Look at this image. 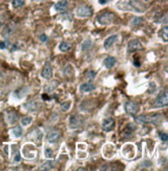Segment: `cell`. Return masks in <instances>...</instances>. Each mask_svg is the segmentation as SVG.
Wrapping results in <instances>:
<instances>
[{"instance_id": "cell-1", "label": "cell", "mask_w": 168, "mask_h": 171, "mask_svg": "<svg viewBox=\"0 0 168 171\" xmlns=\"http://www.w3.org/2000/svg\"><path fill=\"white\" fill-rule=\"evenodd\" d=\"M116 8L126 12L144 13L146 11V6L139 0H118L116 2Z\"/></svg>"}, {"instance_id": "cell-2", "label": "cell", "mask_w": 168, "mask_h": 171, "mask_svg": "<svg viewBox=\"0 0 168 171\" xmlns=\"http://www.w3.org/2000/svg\"><path fill=\"white\" fill-rule=\"evenodd\" d=\"M137 124H146V122H152V124H160L162 120V116L160 114L154 115H139L135 118Z\"/></svg>"}, {"instance_id": "cell-3", "label": "cell", "mask_w": 168, "mask_h": 171, "mask_svg": "<svg viewBox=\"0 0 168 171\" xmlns=\"http://www.w3.org/2000/svg\"><path fill=\"white\" fill-rule=\"evenodd\" d=\"M98 22L101 24V25H109L111 24L114 20V13H103L101 15L98 16Z\"/></svg>"}, {"instance_id": "cell-4", "label": "cell", "mask_w": 168, "mask_h": 171, "mask_svg": "<svg viewBox=\"0 0 168 171\" xmlns=\"http://www.w3.org/2000/svg\"><path fill=\"white\" fill-rule=\"evenodd\" d=\"M168 104V92L165 89L158 95V98L155 101V106L156 107H166Z\"/></svg>"}, {"instance_id": "cell-5", "label": "cell", "mask_w": 168, "mask_h": 171, "mask_svg": "<svg viewBox=\"0 0 168 171\" xmlns=\"http://www.w3.org/2000/svg\"><path fill=\"white\" fill-rule=\"evenodd\" d=\"M76 15L80 18H87V17H90L92 15V9L90 6L82 5L76 9Z\"/></svg>"}, {"instance_id": "cell-6", "label": "cell", "mask_w": 168, "mask_h": 171, "mask_svg": "<svg viewBox=\"0 0 168 171\" xmlns=\"http://www.w3.org/2000/svg\"><path fill=\"white\" fill-rule=\"evenodd\" d=\"M125 110L128 114H136L139 111V105L133 101H128L125 104Z\"/></svg>"}, {"instance_id": "cell-7", "label": "cell", "mask_w": 168, "mask_h": 171, "mask_svg": "<svg viewBox=\"0 0 168 171\" xmlns=\"http://www.w3.org/2000/svg\"><path fill=\"white\" fill-rule=\"evenodd\" d=\"M84 122V118L80 115H73L70 117V126L73 129H77L81 126Z\"/></svg>"}, {"instance_id": "cell-8", "label": "cell", "mask_w": 168, "mask_h": 171, "mask_svg": "<svg viewBox=\"0 0 168 171\" xmlns=\"http://www.w3.org/2000/svg\"><path fill=\"white\" fill-rule=\"evenodd\" d=\"M139 50H142V45L138 40H132L128 44V53H132Z\"/></svg>"}, {"instance_id": "cell-9", "label": "cell", "mask_w": 168, "mask_h": 171, "mask_svg": "<svg viewBox=\"0 0 168 171\" xmlns=\"http://www.w3.org/2000/svg\"><path fill=\"white\" fill-rule=\"evenodd\" d=\"M114 126H115V121H114L113 118H107L102 124V129H103V131H105V132L112 131L114 129Z\"/></svg>"}, {"instance_id": "cell-10", "label": "cell", "mask_w": 168, "mask_h": 171, "mask_svg": "<svg viewBox=\"0 0 168 171\" xmlns=\"http://www.w3.org/2000/svg\"><path fill=\"white\" fill-rule=\"evenodd\" d=\"M60 135H61V134H60L59 131H57V130H54V131H51L48 135H47V139H48L49 142L55 143V142H57L59 140Z\"/></svg>"}, {"instance_id": "cell-11", "label": "cell", "mask_w": 168, "mask_h": 171, "mask_svg": "<svg viewBox=\"0 0 168 171\" xmlns=\"http://www.w3.org/2000/svg\"><path fill=\"white\" fill-rule=\"evenodd\" d=\"M5 119L8 125H13L18 120V114L15 111H8L5 114Z\"/></svg>"}, {"instance_id": "cell-12", "label": "cell", "mask_w": 168, "mask_h": 171, "mask_svg": "<svg viewBox=\"0 0 168 171\" xmlns=\"http://www.w3.org/2000/svg\"><path fill=\"white\" fill-rule=\"evenodd\" d=\"M52 75H53L52 67L50 66V63L47 62L42 71V77L45 78V79H50V78L52 77Z\"/></svg>"}, {"instance_id": "cell-13", "label": "cell", "mask_w": 168, "mask_h": 171, "mask_svg": "<svg viewBox=\"0 0 168 171\" xmlns=\"http://www.w3.org/2000/svg\"><path fill=\"white\" fill-rule=\"evenodd\" d=\"M117 39H118V35H116V34H114V35H110L109 37H107V39L105 40V42H104V48H105V49H109V48L116 42Z\"/></svg>"}, {"instance_id": "cell-14", "label": "cell", "mask_w": 168, "mask_h": 171, "mask_svg": "<svg viewBox=\"0 0 168 171\" xmlns=\"http://www.w3.org/2000/svg\"><path fill=\"white\" fill-rule=\"evenodd\" d=\"M96 88L95 84L92 82H86V83H83L80 85V90L83 91V92H89V91H92L93 89Z\"/></svg>"}, {"instance_id": "cell-15", "label": "cell", "mask_w": 168, "mask_h": 171, "mask_svg": "<svg viewBox=\"0 0 168 171\" xmlns=\"http://www.w3.org/2000/svg\"><path fill=\"white\" fill-rule=\"evenodd\" d=\"M68 0H60V1H58L57 3H55L54 5V8L55 11L57 12H62L65 11V9L68 8Z\"/></svg>"}, {"instance_id": "cell-16", "label": "cell", "mask_w": 168, "mask_h": 171, "mask_svg": "<svg viewBox=\"0 0 168 171\" xmlns=\"http://www.w3.org/2000/svg\"><path fill=\"white\" fill-rule=\"evenodd\" d=\"M39 106H41L39 103L35 102V101H32V102L27 103V104H25L24 107H25L26 110H28V111H36L39 108Z\"/></svg>"}, {"instance_id": "cell-17", "label": "cell", "mask_w": 168, "mask_h": 171, "mask_svg": "<svg viewBox=\"0 0 168 171\" xmlns=\"http://www.w3.org/2000/svg\"><path fill=\"white\" fill-rule=\"evenodd\" d=\"M116 63V59L115 57L113 56H108L105 58V60H104V66H105L107 68H112L114 66H115Z\"/></svg>"}, {"instance_id": "cell-18", "label": "cell", "mask_w": 168, "mask_h": 171, "mask_svg": "<svg viewBox=\"0 0 168 171\" xmlns=\"http://www.w3.org/2000/svg\"><path fill=\"white\" fill-rule=\"evenodd\" d=\"M71 49H72V44H71V43H68V42L60 43L59 50L61 51V52H69Z\"/></svg>"}, {"instance_id": "cell-19", "label": "cell", "mask_w": 168, "mask_h": 171, "mask_svg": "<svg viewBox=\"0 0 168 171\" xmlns=\"http://www.w3.org/2000/svg\"><path fill=\"white\" fill-rule=\"evenodd\" d=\"M55 166V161H47L46 163H44L41 166L42 170H50Z\"/></svg>"}, {"instance_id": "cell-20", "label": "cell", "mask_w": 168, "mask_h": 171, "mask_svg": "<svg viewBox=\"0 0 168 171\" xmlns=\"http://www.w3.org/2000/svg\"><path fill=\"white\" fill-rule=\"evenodd\" d=\"M63 74H65L66 77H72L74 75V67L71 64L66 66V67L63 68Z\"/></svg>"}, {"instance_id": "cell-21", "label": "cell", "mask_w": 168, "mask_h": 171, "mask_svg": "<svg viewBox=\"0 0 168 171\" xmlns=\"http://www.w3.org/2000/svg\"><path fill=\"white\" fill-rule=\"evenodd\" d=\"M160 36L164 40V42L167 43L168 42V27L164 26L160 31Z\"/></svg>"}, {"instance_id": "cell-22", "label": "cell", "mask_w": 168, "mask_h": 171, "mask_svg": "<svg viewBox=\"0 0 168 171\" xmlns=\"http://www.w3.org/2000/svg\"><path fill=\"white\" fill-rule=\"evenodd\" d=\"M12 131H13V134H14L16 137H21V136H22V134H23L22 128H21V126H15V128L13 129Z\"/></svg>"}, {"instance_id": "cell-23", "label": "cell", "mask_w": 168, "mask_h": 171, "mask_svg": "<svg viewBox=\"0 0 168 171\" xmlns=\"http://www.w3.org/2000/svg\"><path fill=\"white\" fill-rule=\"evenodd\" d=\"M92 42L90 40H86L85 42L82 44V51H87L89 48H92Z\"/></svg>"}, {"instance_id": "cell-24", "label": "cell", "mask_w": 168, "mask_h": 171, "mask_svg": "<svg viewBox=\"0 0 168 171\" xmlns=\"http://www.w3.org/2000/svg\"><path fill=\"white\" fill-rule=\"evenodd\" d=\"M24 3H25L24 0H13L12 4L14 8H20V6H22Z\"/></svg>"}, {"instance_id": "cell-25", "label": "cell", "mask_w": 168, "mask_h": 171, "mask_svg": "<svg viewBox=\"0 0 168 171\" xmlns=\"http://www.w3.org/2000/svg\"><path fill=\"white\" fill-rule=\"evenodd\" d=\"M31 121H32V118L29 117V116H25V117L22 118V125L25 126L31 124Z\"/></svg>"}, {"instance_id": "cell-26", "label": "cell", "mask_w": 168, "mask_h": 171, "mask_svg": "<svg viewBox=\"0 0 168 171\" xmlns=\"http://www.w3.org/2000/svg\"><path fill=\"white\" fill-rule=\"evenodd\" d=\"M45 156H46V158H52V157H53L52 149L49 148V147H46V149H45Z\"/></svg>"}, {"instance_id": "cell-27", "label": "cell", "mask_w": 168, "mask_h": 171, "mask_svg": "<svg viewBox=\"0 0 168 171\" xmlns=\"http://www.w3.org/2000/svg\"><path fill=\"white\" fill-rule=\"evenodd\" d=\"M71 107V102H66L61 105V110L62 111H68Z\"/></svg>"}, {"instance_id": "cell-28", "label": "cell", "mask_w": 168, "mask_h": 171, "mask_svg": "<svg viewBox=\"0 0 168 171\" xmlns=\"http://www.w3.org/2000/svg\"><path fill=\"white\" fill-rule=\"evenodd\" d=\"M159 137H160V139L164 142H166L167 139H168L167 134H166V133H163V132H159Z\"/></svg>"}, {"instance_id": "cell-29", "label": "cell", "mask_w": 168, "mask_h": 171, "mask_svg": "<svg viewBox=\"0 0 168 171\" xmlns=\"http://www.w3.org/2000/svg\"><path fill=\"white\" fill-rule=\"evenodd\" d=\"M142 21H143V20L141 19V18H135V19L133 20V22H132V23H133V25L137 26V25H140V24L142 23Z\"/></svg>"}, {"instance_id": "cell-30", "label": "cell", "mask_w": 168, "mask_h": 171, "mask_svg": "<svg viewBox=\"0 0 168 171\" xmlns=\"http://www.w3.org/2000/svg\"><path fill=\"white\" fill-rule=\"evenodd\" d=\"M156 90V84L154 82H150V90H149V94H153V92Z\"/></svg>"}, {"instance_id": "cell-31", "label": "cell", "mask_w": 168, "mask_h": 171, "mask_svg": "<svg viewBox=\"0 0 168 171\" xmlns=\"http://www.w3.org/2000/svg\"><path fill=\"white\" fill-rule=\"evenodd\" d=\"M14 161H15V162H20V161H21V155H20V152L16 153V156H15V158H14Z\"/></svg>"}, {"instance_id": "cell-32", "label": "cell", "mask_w": 168, "mask_h": 171, "mask_svg": "<svg viewBox=\"0 0 168 171\" xmlns=\"http://www.w3.org/2000/svg\"><path fill=\"white\" fill-rule=\"evenodd\" d=\"M8 47V42H1L0 43V49H5Z\"/></svg>"}, {"instance_id": "cell-33", "label": "cell", "mask_w": 168, "mask_h": 171, "mask_svg": "<svg viewBox=\"0 0 168 171\" xmlns=\"http://www.w3.org/2000/svg\"><path fill=\"white\" fill-rule=\"evenodd\" d=\"M95 76H96V73L93 71H89L88 74H87V77H88V78H93Z\"/></svg>"}, {"instance_id": "cell-34", "label": "cell", "mask_w": 168, "mask_h": 171, "mask_svg": "<svg viewBox=\"0 0 168 171\" xmlns=\"http://www.w3.org/2000/svg\"><path fill=\"white\" fill-rule=\"evenodd\" d=\"M39 40H41L42 42H47V40H48V37H47V35H45V34H42V35L39 36Z\"/></svg>"}, {"instance_id": "cell-35", "label": "cell", "mask_w": 168, "mask_h": 171, "mask_svg": "<svg viewBox=\"0 0 168 171\" xmlns=\"http://www.w3.org/2000/svg\"><path fill=\"white\" fill-rule=\"evenodd\" d=\"M134 66L140 67V62H139V60H137V57H135V59H134Z\"/></svg>"}, {"instance_id": "cell-36", "label": "cell", "mask_w": 168, "mask_h": 171, "mask_svg": "<svg viewBox=\"0 0 168 171\" xmlns=\"http://www.w3.org/2000/svg\"><path fill=\"white\" fill-rule=\"evenodd\" d=\"M43 99L45 101H49L50 100V98H49V95L48 94H43Z\"/></svg>"}, {"instance_id": "cell-37", "label": "cell", "mask_w": 168, "mask_h": 171, "mask_svg": "<svg viewBox=\"0 0 168 171\" xmlns=\"http://www.w3.org/2000/svg\"><path fill=\"white\" fill-rule=\"evenodd\" d=\"M107 1H108V0H100V3L101 4H105V3H107Z\"/></svg>"}, {"instance_id": "cell-38", "label": "cell", "mask_w": 168, "mask_h": 171, "mask_svg": "<svg viewBox=\"0 0 168 171\" xmlns=\"http://www.w3.org/2000/svg\"><path fill=\"white\" fill-rule=\"evenodd\" d=\"M80 170H85L84 168H78V171H80Z\"/></svg>"}, {"instance_id": "cell-39", "label": "cell", "mask_w": 168, "mask_h": 171, "mask_svg": "<svg viewBox=\"0 0 168 171\" xmlns=\"http://www.w3.org/2000/svg\"><path fill=\"white\" fill-rule=\"evenodd\" d=\"M144 1H150V0H144Z\"/></svg>"}]
</instances>
